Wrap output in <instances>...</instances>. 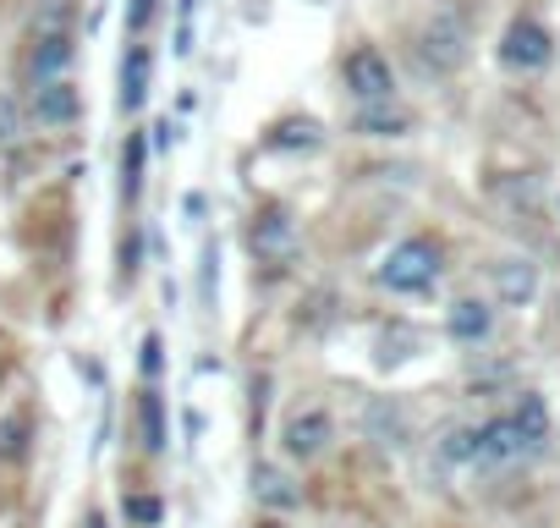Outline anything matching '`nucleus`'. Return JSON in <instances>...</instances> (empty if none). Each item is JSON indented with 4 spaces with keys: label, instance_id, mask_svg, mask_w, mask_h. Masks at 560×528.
Here are the masks:
<instances>
[{
    "label": "nucleus",
    "instance_id": "12",
    "mask_svg": "<svg viewBox=\"0 0 560 528\" xmlns=\"http://www.w3.org/2000/svg\"><path fill=\"white\" fill-rule=\"evenodd\" d=\"M451 336L456 342H483L489 336V325H494V314H489V303H478V298H462L456 309H451Z\"/></svg>",
    "mask_w": 560,
    "mask_h": 528
},
{
    "label": "nucleus",
    "instance_id": "23",
    "mask_svg": "<svg viewBox=\"0 0 560 528\" xmlns=\"http://www.w3.org/2000/svg\"><path fill=\"white\" fill-rule=\"evenodd\" d=\"M143 369H149V375H160V336H149V342H143Z\"/></svg>",
    "mask_w": 560,
    "mask_h": 528
},
{
    "label": "nucleus",
    "instance_id": "2",
    "mask_svg": "<svg viewBox=\"0 0 560 528\" xmlns=\"http://www.w3.org/2000/svg\"><path fill=\"white\" fill-rule=\"evenodd\" d=\"M341 83L358 105H380V100H396V72L390 61L374 50V45H358L347 61H341Z\"/></svg>",
    "mask_w": 560,
    "mask_h": 528
},
{
    "label": "nucleus",
    "instance_id": "16",
    "mask_svg": "<svg viewBox=\"0 0 560 528\" xmlns=\"http://www.w3.org/2000/svg\"><path fill=\"white\" fill-rule=\"evenodd\" d=\"M253 490H258L269 506H298V490L287 484V473H280V468H253Z\"/></svg>",
    "mask_w": 560,
    "mask_h": 528
},
{
    "label": "nucleus",
    "instance_id": "4",
    "mask_svg": "<svg viewBox=\"0 0 560 528\" xmlns=\"http://www.w3.org/2000/svg\"><path fill=\"white\" fill-rule=\"evenodd\" d=\"M330 440H336V424H330V413H325V408L292 413V418H287V429H280V446H287V457H292V462H314Z\"/></svg>",
    "mask_w": 560,
    "mask_h": 528
},
{
    "label": "nucleus",
    "instance_id": "14",
    "mask_svg": "<svg viewBox=\"0 0 560 528\" xmlns=\"http://www.w3.org/2000/svg\"><path fill=\"white\" fill-rule=\"evenodd\" d=\"M319 144H325V127L314 116H287L269 133V149H319Z\"/></svg>",
    "mask_w": 560,
    "mask_h": 528
},
{
    "label": "nucleus",
    "instance_id": "3",
    "mask_svg": "<svg viewBox=\"0 0 560 528\" xmlns=\"http://www.w3.org/2000/svg\"><path fill=\"white\" fill-rule=\"evenodd\" d=\"M549 56H555V39H549V28L533 23V18H516V23L505 28V39H500V61L516 67V72H538V67H549Z\"/></svg>",
    "mask_w": 560,
    "mask_h": 528
},
{
    "label": "nucleus",
    "instance_id": "7",
    "mask_svg": "<svg viewBox=\"0 0 560 528\" xmlns=\"http://www.w3.org/2000/svg\"><path fill=\"white\" fill-rule=\"evenodd\" d=\"M522 457H533V446L522 440V429L511 424V413L478 429V462H483V468H511V462H522Z\"/></svg>",
    "mask_w": 560,
    "mask_h": 528
},
{
    "label": "nucleus",
    "instance_id": "1",
    "mask_svg": "<svg viewBox=\"0 0 560 528\" xmlns=\"http://www.w3.org/2000/svg\"><path fill=\"white\" fill-rule=\"evenodd\" d=\"M440 271H445L440 248H434L429 237H407V242H396V248L385 253L380 287H390V292H429V287L440 282Z\"/></svg>",
    "mask_w": 560,
    "mask_h": 528
},
{
    "label": "nucleus",
    "instance_id": "5",
    "mask_svg": "<svg viewBox=\"0 0 560 528\" xmlns=\"http://www.w3.org/2000/svg\"><path fill=\"white\" fill-rule=\"evenodd\" d=\"M83 116V89L67 83V78H50V83H34V122L39 127H72Z\"/></svg>",
    "mask_w": 560,
    "mask_h": 528
},
{
    "label": "nucleus",
    "instance_id": "11",
    "mask_svg": "<svg viewBox=\"0 0 560 528\" xmlns=\"http://www.w3.org/2000/svg\"><path fill=\"white\" fill-rule=\"evenodd\" d=\"M143 100H149V50L132 45L121 56V111H138Z\"/></svg>",
    "mask_w": 560,
    "mask_h": 528
},
{
    "label": "nucleus",
    "instance_id": "20",
    "mask_svg": "<svg viewBox=\"0 0 560 528\" xmlns=\"http://www.w3.org/2000/svg\"><path fill=\"white\" fill-rule=\"evenodd\" d=\"M143 429H149V451H165V418H160V397H143Z\"/></svg>",
    "mask_w": 560,
    "mask_h": 528
},
{
    "label": "nucleus",
    "instance_id": "15",
    "mask_svg": "<svg viewBox=\"0 0 560 528\" xmlns=\"http://www.w3.org/2000/svg\"><path fill=\"white\" fill-rule=\"evenodd\" d=\"M423 61H434L440 72H445V67H456V61H462V28L440 23V28L429 34V45H423Z\"/></svg>",
    "mask_w": 560,
    "mask_h": 528
},
{
    "label": "nucleus",
    "instance_id": "25",
    "mask_svg": "<svg viewBox=\"0 0 560 528\" xmlns=\"http://www.w3.org/2000/svg\"><path fill=\"white\" fill-rule=\"evenodd\" d=\"M89 528H105V517H100V512H94V517H89Z\"/></svg>",
    "mask_w": 560,
    "mask_h": 528
},
{
    "label": "nucleus",
    "instance_id": "8",
    "mask_svg": "<svg viewBox=\"0 0 560 528\" xmlns=\"http://www.w3.org/2000/svg\"><path fill=\"white\" fill-rule=\"evenodd\" d=\"M253 253L258 259H292L298 253V226L287 220V215H280V209H264L258 220H253Z\"/></svg>",
    "mask_w": 560,
    "mask_h": 528
},
{
    "label": "nucleus",
    "instance_id": "13",
    "mask_svg": "<svg viewBox=\"0 0 560 528\" xmlns=\"http://www.w3.org/2000/svg\"><path fill=\"white\" fill-rule=\"evenodd\" d=\"M494 287H500L505 303H527L533 287H538V276H533L527 259H505V264H494Z\"/></svg>",
    "mask_w": 560,
    "mask_h": 528
},
{
    "label": "nucleus",
    "instance_id": "9",
    "mask_svg": "<svg viewBox=\"0 0 560 528\" xmlns=\"http://www.w3.org/2000/svg\"><path fill=\"white\" fill-rule=\"evenodd\" d=\"M407 127H412V116H407L396 100L358 105V133H369V138H396V133H407Z\"/></svg>",
    "mask_w": 560,
    "mask_h": 528
},
{
    "label": "nucleus",
    "instance_id": "21",
    "mask_svg": "<svg viewBox=\"0 0 560 528\" xmlns=\"http://www.w3.org/2000/svg\"><path fill=\"white\" fill-rule=\"evenodd\" d=\"M127 517H132V523H143V528H154V523L165 517V506H160L154 495H127Z\"/></svg>",
    "mask_w": 560,
    "mask_h": 528
},
{
    "label": "nucleus",
    "instance_id": "22",
    "mask_svg": "<svg viewBox=\"0 0 560 528\" xmlns=\"http://www.w3.org/2000/svg\"><path fill=\"white\" fill-rule=\"evenodd\" d=\"M18 133H23V111H18L12 94H0V144H12Z\"/></svg>",
    "mask_w": 560,
    "mask_h": 528
},
{
    "label": "nucleus",
    "instance_id": "6",
    "mask_svg": "<svg viewBox=\"0 0 560 528\" xmlns=\"http://www.w3.org/2000/svg\"><path fill=\"white\" fill-rule=\"evenodd\" d=\"M67 67H72V34H67L61 23L39 28V34H34V50H28V78H34V83H50V78H61Z\"/></svg>",
    "mask_w": 560,
    "mask_h": 528
},
{
    "label": "nucleus",
    "instance_id": "19",
    "mask_svg": "<svg viewBox=\"0 0 560 528\" xmlns=\"http://www.w3.org/2000/svg\"><path fill=\"white\" fill-rule=\"evenodd\" d=\"M23 435H28V418L18 413V418H7V424H0V457H23Z\"/></svg>",
    "mask_w": 560,
    "mask_h": 528
},
{
    "label": "nucleus",
    "instance_id": "24",
    "mask_svg": "<svg viewBox=\"0 0 560 528\" xmlns=\"http://www.w3.org/2000/svg\"><path fill=\"white\" fill-rule=\"evenodd\" d=\"M149 12H154V0H132V28H143Z\"/></svg>",
    "mask_w": 560,
    "mask_h": 528
},
{
    "label": "nucleus",
    "instance_id": "17",
    "mask_svg": "<svg viewBox=\"0 0 560 528\" xmlns=\"http://www.w3.org/2000/svg\"><path fill=\"white\" fill-rule=\"evenodd\" d=\"M143 154H149V144L132 133L127 149H121V193H127V198H138V187H143Z\"/></svg>",
    "mask_w": 560,
    "mask_h": 528
},
{
    "label": "nucleus",
    "instance_id": "10",
    "mask_svg": "<svg viewBox=\"0 0 560 528\" xmlns=\"http://www.w3.org/2000/svg\"><path fill=\"white\" fill-rule=\"evenodd\" d=\"M511 424L522 429V440H527L533 451H544V440H549V408H544V397L522 391L516 408H511Z\"/></svg>",
    "mask_w": 560,
    "mask_h": 528
},
{
    "label": "nucleus",
    "instance_id": "18",
    "mask_svg": "<svg viewBox=\"0 0 560 528\" xmlns=\"http://www.w3.org/2000/svg\"><path fill=\"white\" fill-rule=\"evenodd\" d=\"M445 462H478V429H451L445 446H440Z\"/></svg>",
    "mask_w": 560,
    "mask_h": 528
}]
</instances>
